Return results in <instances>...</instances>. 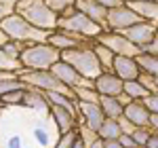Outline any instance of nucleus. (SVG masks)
I'll return each instance as SVG.
<instances>
[{"mask_svg":"<svg viewBox=\"0 0 158 148\" xmlns=\"http://www.w3.org/2000/svg\"><path fill=\"white\" fill-rule=\"evenodd\" d=\"M156 30H158L156 24H150V21H146V19H141V21H137V24L129 25L127 30H122V34L129 38L133 45H137L139 49H143L146 45L152 42V38H154V34H156Z\"/></svg>","mask_w":158,"mask_h":148,"instance_id":"nucleus-9","label":"nucleus"},{"mask_svg":"<svg viewBox=\"0 0 158 148\" xmlns=\"http://www.w3.org/2000/svg\"><path fill=\"white\" fill-rule=\"evenodd\" d=\"M78 116H80V125H85V127L97 131V133L103 121L108 119L99 104H89V102H78Z\"/></svg>","mask_w":158,"mask_h":148,"instance_id":"nucleus-12","label":"nucleus"},{"mask_svg":"<svg viewBox=\"0 0 158 148\" xmlns=\"http://www.w3.org/2000/svg\"><path fill=\"white\" fill-rule=\"evenodd\" d=\"M21 70H23L21 62H19V59H15V57H11V55L4 51V47H0V72L19 74Z\"/></svg>","mask_w":158,"mask_h":148,"instance_id":"nucleus-27","label":"nucleus"},{"mask_svg":"<svg viewBox=\"0 0 158 148\" xmlns=\"http://www.w3.org/2000/svg\"><path fill=\"white\" fill-rule=\"evenodd\" d=\"M25 83L19 78V74H11V76H6V78H2L0 81V98L2 95H6V93H11L15 89H23Z\"/></svg>","mask_w":158,"mask_h":148,"instance_id":"nucleus-28","label":"nucleus"},{"mask_svg":"<svg viewBox=\"0 0 158 148\" xmlns=\"http://www.w3.org/2000/svg\"><path fill=\"white\" fill-rule=\"evenodd\" d=\"M0 110H6V108H4V104H2V102H0Z\"/></svg>","mask_w":158,"mask_h":148,"instance_id":"nucleus-49","label":"nucleus"},{"mask_svg":"<svg viewBox=\"0 0 158 148\" xmlns=\"http://www.w3.org/2000/svg\"><path fill=\"white\" fill-rule=\"evenodd\" d=\"M97 42L106 45V47H108V49H112L116 55L137 57V55L141 53V49H139L137 45H133V42L124 36L122 32H110V30H106V32H103V34L97 38Z\"/></svg>","mask_w":158,"mask_h":148,"instance_id":"nucleus-7","label":"nucleus"},{"mask_svg":"<svg viewBox=\"0 0 158 148\" xmlns=\"http://www.w3.org/2000/svg\"><path fill=\"white\" fill-rule=\"evenodd\" d=\"M74 148H86V144H85V140H82V136H78V140L74 142Z\"/></svg>","mask_w":158,"mask_h":148,"instance_id":"nucleus-46","label":"nucleus"},{"mask_svg":"<svg viewBox=\"0 0 158 148\" xmlns=\"http://www.w3.org/2000/svg\"><path fill=\"white\" fill-rule=\"evenodd\" d=\"M99 4L101 7H106V9H116V7H122L124 4V0H99Z\"/></svg>","mask_w":158,"mask_h":148,"instance_id":"nucleus-40","label":"nucleus"},{"mask_svg":"<svg viewBox=\"0 0 158 148\" xmlns=\"http://www.w3.org/2000/svg\"><path fill=\"white\" fill-rule=\"evenodd\" d=\"M59 59H61V51L57 47H53L51 42L30 45V47H25V51L19 57L23 70H51Z\"/></svg>","mask_w":158,"mask_h":148,"instance_id":"nucleus-3","label":"nucleus"},{"mask_svg":"<svg viewBox=\"0 0 158 148\" xmlns=\"http://www.w3.org/2000/svg\"><path fill=\"white\" fill-rule=\"evenodd\" d=\"M154 83H156V91H158V76H154Z\"/></svg>","mask_w":158,"mask_h":148,"instance_id":"nucleus-48","label":"nucleus"},{"mask_svg":"<svg viewBox=\"0 0 158 148\" xmlns=\"http://www.w3.org/2000/svg\"><path fill=\"white\" fill-rule=\"evenodd\" d=\"M17 13L25 21H30L32 25H36L40 30H47V32H55L57 25H59V15L44 0H19Z\"/></svg>","mask_w":158,"mask_h":148,"instance_id":"nucleus-1","label":"nucleus"},{"mask_svg":"<svg viewBox=\"0 0 158 148\" xmlns=\"http://www.w3.org/2000/svg\"><path fill=\"white\" fill-rule=\"evenodd\" d=\"M9 40H11V38L6 36V32H4V30H2V25H0V47H4Z\"/></svg>","mask_w":158,"mask_h":148,"instance_id":"nucleus-45","label":"nucleus"},{"mask_svg":"<svg viewBox=\"0 0 158 148\" xmlns=\"http://www.w3.org/2000/svg\"><path fill=\"white\" fill-rule=\"evenodd\" d=\"M51 70H53V74L59 78L63 85L70 87L72 91H74L78 85H89V83H93V81H86V78H82V76L78 74V70L74 68L72 63H68L65 59H59V62L55 63Z\"/></svg>","mask_w":158,"mask_h":148,"instance_id":"nucleus-13","label":"nucleus"},{"mask_svg":"<svg viewBox=\"0 0 158 148\" xmlns=\"http://www.w3.org/2000/svg\"><path fill=\"white\" fill-rule=\"evenodd\" d=\"M13 72H0V81H2V78H6V76H11Z\"/></svg>","mask_w":158,"mask_h":148,"instance_id":"nucleus-47","label":"nucleus"},{"mask_svg":"<svg viewBox=\"0 0 158 148\" xmlns=\"http://www.w3.org/2000/svg\"><path fill=\"white\" fill-rule=\"evenodd\" d=\"M141 21V17L124 2L122 7H116V9H110L108 11V19H106V30L110 32H122L127 30L129 25Z\"/></svg>","mask_w":158,"mask_h":148,"instance_id":"nucleus-8","label":"nucleus"},{"mask_svg":"<svg viewBox=\"0 0 158 148\" xmlns=\"http://www.w3.org/2000/svg\"><path fill=\"white\" fill-rule=\"evenodd\" d=\"M19 78L25 83V87H34L44 93L49 91H61V93H74L70 87H65L59 78L53 74V70H21Z\"/></svg>","mask_w":158,"mask_h":148,"instance_id":"nucleus-6","label":"nucleus"},{"mask_svg":"<svg viewBox=\"0 0 158 148\" xmlns=\"http://www.w3.org/2000/svg\"><path fill=\"white\" fill-rule=\"evenodd\" d=\"M25 47H30V45H25V42H19V40H9V42L4 45V51H6L11 57L19 59V57H21V53L25 51Z\"/></svg>","mask_w":158,"mask_h":148,"instance_id":"nucleus-34","label":"nucleus"},{"mask_svg":"<svg viewBox=\"0 0 158 148\" xmlns=\"http://www.w3.org/2000/svg\"><path fill=\"white\" fill-rule=\"evenodd\" d=\"M23 148H38V146H23Z\"/></svg>","mask_w":158,"mask_h":148,"instance_id":"nucleus-50","label":"nucleus"},{"mask_svg":"<svg viewBox=\"0 0 158 148\" xmlns=\"http://www.w3.org/2000/svg\"><path fill=\"white\" fill-rule=\"evenodd\" d=\"M148 127H150L154 133H158V114H152V116H150V125H148Z\"/></svg>","mask_w":158,"mask_h":148,"instance_id":"nucleus-42","label":"nucleus"},{"mask_svg":"<svg viewBox=\"0 0 158 148\" xmlns=\"http://www.w3.org/2000/svg\"><path fill=\"white\" fill-rule=\"evenodd\" d=\"M74 98L78 99V102H89V104H99V95L97 89L93 87V83H89V85H78L74 89Z\"/></svg>","mask_w":158,"mask_h":148,"instance_id":"nucleus-25","label":"nucleus"},{"mask_svg":"<svg viewBox=\"0 0 158 148\" xmlns=\"http://www.w3.org/2000/svg\"><path fill=\"white\" fill-rule=\"evenodd\" d=\"M122 133H124V127H122L120 119H106L101 129H99L101 140H120Z\"/></svg>","mask_w":158,"mask_h":148,"instance_id":"nucleus-21","label":"nucleus"},{"mask_svg":"<svg viewBox=\"0 0 158 148\" xmlns=\"http://www.w3.org/2000/svg\"><path fill=\"white\" fill-rule=\"evenodd\" d=\"M120 142H122V146H124V148H137V142L133 140V136H131V133H122Z\"/></svg>","mask_w":158,"mask_h":148,"instance_id":"nucleus-39","label":"nucleus"},{"mask_svg":"<svg viewBox=\"0 0 158 148\" xmlns=\"http://www.w3.org/2000/svg\"><path fill=\"white\" fill-rule=\"evenodd\" d=\"M127 4H129L141 19L158 25V0H135V2H127Z\"/></svg>","mask_w":158,"mask_h":148,"instance_id":"nucleus-20","label":"nucleus"},{"mask_svg":"<svg viewBox=\"0 0 158 148\" xmlns=\"http://www.w3.org/2000/svg\"><path fill=\"white\" fill-rule=\"evenodd\" d=\"M106 148H124L120 140H106Z\"/></svg>","mask_w":158,"mask_h":148,"instance_id":"nucleus-43","label":"nucleus"},{"mask_svg":"<svg viewBox=\"0 0 158 148\" xmlns=\"http://www.w3.org/2000/svg\"><path fill=\"white\" fill-rule=\"evenodd\" d=\"M2 112H4V110H0V119H2Z\"/></svg>","mask_w":158,"mask_h":148,"instance_id":"nucleus-51","label":"nucleus"},{"mask_svg":"<svg viewBox=\"0 0 158 148\" xmlns=\"http://www.w3.org/2000/svg\"><path fill=\"white\" fill-rule=\"evenodd\" d=\"M6 148H23L21 136H11L9 140H6Z\"/></svg>","mask_w":158,"mask_h":148,"instance_id":"nucleus-38","label":"nucleus"},{"mask_svg":"<svg viewBox=\"0 0 158 148\" xmlns=\"http://www.w3.org/2000/svg\"><path fill=\"white\" fill-rule=\"evenodd\" d=\"M51 106H61V108H70L78 112V99L74 98V93H61V91H49L47 93Z\"/></svg>","mask_w":158,"mask_h":148,"instance_id":"nucleus-22","label":"nucleus"},{"mask_svg":"<svg viewBox=\"0 0 158 148\" xmlns=\"http://www.w3.org/2000/svg\"><path fill=\"white\" fill-rule=\"evenodd\" d=\"M47 4H49L53 11L57 13V15H63V13H68L70 9H74L76 7V0H44Z\"/></svg>","mask_w":158,"mask_h":148,"instance_id":"nucleus-30","label":"nucleus"},{"mask_svg":"<svg viewBox=\"0 0 158 148\" xmlns=\"http://www.w3.org/2000/svg\"><path fill=\"white\" fill-rule=\"evenodd\" d=\"M150 116H152V112L146 106V102L131 99L124 106V119L133 125V127H148L150 125Z\"/></svg>","mask_w":158,"mask_h":148,"instance_id":"nucleus-17","label":"nucleus"},{"mask_svg":"<svg viewBox=\"0 0 158 148\" xmlns=\"http://www.w3.org/2000/svg\"><path fill=\"white\" fill-rule=\"evenodd\" d=\"M93 51H95V55H97V59H99V63H101V68H103V72H112L116 53H114L112 49H108L106 45L97 42V40H95V45H93Z\"/></svg>","mask_w":158,"mask_h":148,"instance_id":"nucleus-23","label":"nucleus"},{"mask_svg":"<svg viewBox=\"0 0 158 148\" xmlns=\"http://www.w3.org/2000/svg\"><path fill=\"white\" fill-rule=\"evenodd\" d=\"M49 42L53 47H57V49L63 53V51H70V49H78V47H89V45H93V40H86V38L78 36V34H74L70 30H55V32H51L49 36Z\"/></svg>","mask_w":158,"mask_h":148,"instance_id":"nucleus-10","label":"nucleus"},{"mask_svg":"<svg viewBox=\"0 0 158 148\" xmlns=\"http://www.w3.org/2000/svg\"><path fill=\"white\" fill-rule=\"evenodd\" d=\"M95 45V42H93ZM93 45L89 47H78V49H70L61 53V59H65L68 63H72L74 68L78 70V74L86 78V81H95L99 74L103 72L101 63H99L97 55L93 51Z\"/></svg>","mask_w":158,"mask_h":148,"instance_id":"nucleus-5","label":"nucleus"},{"mask_svg":"<svg viewBox=\"0 0 158 148\" xmlns=\"http://www.w3.org/2000/svg\"><path fill=\"white\" fill-rule=\"evenodd\" d=\"M86 148H106V140H101V137H97L95 142H91Z\"/></svg>","mask_w":158,"mask_h":148,"instance_id":"nucleus-44","label":"nucleus"},{"mask_svg":"<svg viewBox=\"0 0 158 148\" xmlns=\"http://www.w3.org/2000/svg\"><path fill=\"white\" fill-rule=\"evenodd\" d=\"M143 148H158V133L152 131V136H150V140H148V144Z\"/></svg>","mask_w":158,"mask_h":148,"instance_id":"nucleus-41","label":"nucleus"},{"mask_svg":"<svg viewBox=\"0 0 158 148\" xmlns=\"http://www.w3.org/2000/svg\"><path fill=\"white\" fill-rule=\"evenodd\" d=\"M57 28H59V30H70V32H74V34H78V36L86 38V40H93V42L106 32L103 25H99L97 21H93L91 17H86L85 13H80L76 7L61 15V17H59V25H57Z\"/></svg>","mask_w":158,"mask_h":148,"instance_id":"nucleus-4","label":"nucleus"},{"mask_svg":"<svg viewBox=\"0 0 158 148\" xmlns=\"http://www.w3.org/2000/svg\"><path fill=\"white\" fill-rule=\"evenodd\" d=\"M76 9L85 13L86 17H91L93 21L106 28V19H108V9L99 4V0H76Z\"/></svg>","mask_w":158,"mask_h":148,"instance_id":"nucleus-19","label":"nucleus"},{"mask_svg":"<svg viewBox=\"0 0 158 148\" xmlns=\"http://www.w3.org/2000/svg\"><path fill=\"white\" fill-rule=\"evenodd\" d=\"M141 53H152V55H158V30H156V34H154V38H152V42H150V45H146V47L141 49Z\"/></svg>","mask_w":158,"mask_h":148,"instance_id":"nucleus-37","label":"nucleus"},{"mask_svg":"<svg viewBox=\"0 0 158 148\" xmlns=\"http://www.w3.org/2000/svg\"><path fill=\"white\" fill-rule=\"evenodd\" d=\"M112 72L116 74L118 78H122L124 83L127 81H137L141 76V68L137 57H127V55H116L114 66H112Z\"/></svg>","mask_w":158,"mask_h":148,"instance_id":"nucleus-14","label":"nucleus"},{"mask_svg":"<svg viewBox=\"0 0 158 148\" xmlns=\"http://www.w3.org/2000/svg\"><path fill=\"white\" fill-rule=\"evenodd\" d=\"M51 119L57 127V133L63 136L68 131H74L80 127V116L76 110H70V108H61V106H53L51 110Z\"/></svg>","mask_w":158,"mask_h":148,"instance_id":"nucleus-11","label":"nucleus"},{"mask_svg":"<svg viewBox=\"0 0 158 148\" xmlns=\"http://www.w3.org/2000/svg\"><path fill=\"white\" fill-rule=\"evenodd\" d=\"M80 136V129H74V131H68V133H63V136L57 137V142H55V148H74V142L78 140Z\"/></svg>","mask_w":158,"mask_h":148,"instance_id":"nucleus-31","label":"nucleus"},{"mask_svg":"<svg viewBox=\"0 0 158 148\" xmlns=\"http://www.w3.org/2000/svg\"><path fill=\"white\" fill-rule=\"evenodd\" d=\"M129 104V99L127 95L122 93V95H101L99 98V106H101V110L103 114L108 116V119H122L124 116V106Z\"/></svg>","mask_w":158,"mask_h":148,"instance_id":"nucleus-18","label":"nucleus"},{"mask_svg":"<svg viewBox=\"0 0 158 148\" xmlns=\"http://www.w3.org/2000/svg\"><path fill=\"white\" fill-rule=\"evenodd\" d=\"M137 62H139V68H141L143 74L158 76V55H152V53H139V55H137Z\"/></svg>","mask_w":158,"mask_h":148,"instance_id":"nucleus-26","label":"nucleus"},{"mask_svg":"<svg viewBox=\"0 0 158 148\" xmlns=\"http://www.w3.org/2000/svg\"><path fill=\"white\" fill-rule=\"evenodd\" d=\"M93 87L97 89L99 95H122L124 93V81L118 78L114 72H101L93 81Z\"/></svg>","mask_w":158,"mask_h":148,"instance_id":"nucleus-15","label":"nucleus"},{"mask_svg":"<svg viewBox=\"0 0 158 148\" xmlns=\"http://www.w3.org/2000/svg\"><path fill=\"white\" fill-rule=\"evenodd\" d=\"M32 136H34V140H36V144H38V146H40V148H47V146H49V144H51L49 131H47V129H42L40 125L32 129Z\"/></svg>","mask_w":158,"mask_h":148,"instance_id":"nucleus-35","label":"nucleus"},{"mask_svg":"<svg viewBox=\"0 0 158 148\" xmlns=\"http://www.w3.org/2000/svg\"><path fill=\"white\" fill-rule=\"evenodd\" d=\"M17 4L19 0H0V24L6 17H11L13 13H17Z\"/></svg>","mask_w":158,"mask_h":148,"instance_id":"nucleus-33","label":"nucleus"},{"mask_svg":"<svg viewBox=\"0 0 158 148\" xmlns=\"http://www.w3.org/2000/svg\"><path fill=\"white\" fill-rule=\"evenodd\" d=\"M124 95H127L129 102H131V99L143 102V99L150 95V91H148V87L137 78V81H127V83H124Z\"/></svg>","mask_w":158,"mask_h":148,"instance_id":"nucleus-24","label":"nucleus"},{"mask_svg":"<svg viewBox=\"0 0 158 148\" xmlns=\"http://www.w3.org/2000/svg\"><path fill=\"white\" fill-rule=\"evenodd\" d=\"M131 136H133V140L137 142V146H146L148 140H150V136H152V129L150 127H135L133 131H131Z\"/></svg>","mask_w":158,"mask_h":148,"instance_id":"nucleus-32","label":"nucleus"},{"mask_svg":"<svg viewBox=\"0 0 158 148\" xmlns=\"http://www.w3.org/2000/svg\"><path fill=\"white\" fill-rule=\"evenodd\" d=\"M0 25H2V30L6 32V36L11 40H19V42H25V45L49 42V36H51V32L32 25L30 21H25L19 13H13L11 17H6Z\"/></svg>","mask_w":158,"mask_h":148,"instance_id":"nucleus-2","label":"nucleus"},{"mask_svg":"<svg viewBox=\"0 0 158 148\" xmlns=\"http://www.w3.org/2000/svg\"><path fill=\"white\" fill-rule=\"evenodd\" d=\"M137 148H141V146H137Z\"/></svg>","mask_w":158,"mask_h":148,"instance_id":"nucleus-52","label":"nucleus"},{"mask_svg":"<svg viewBox=\"0 0 158 148\" xmlns=\"http://www.w3.org/2000/svg\"><path fill=\"white\" fill-rule=\"evenodd\" d=\"M23 108L34 110V112H38V114H42V116H51V110H53L47 93L40 91V89H34V87H27V89H25Z\"/></svg>","mask_w":158,"mask_h":148,"instance_id":"nucleus-16","label":"nucleus"},{"mask_svg":"<svg viewBox=\"0 0 158 148\" xmlns=\"http://www.w3.org/2000/svg\"><path fill=\"white\" fill-rule=\"evenodd\" d=\"M25 89H27V87H23V89H15V91H11V93L2 95L0 102L4 104V108H17V106H23Z\"/></svg>","mask_w":158,"mask_h":148,"instance_id":"nucleus-29","label":"nucleus"},{"mask_svg":"<svg viewBox=\"0 0 158 148\" xmlns=\"http://www.w3.org/2000/svg\"><path fill=\"white\" fill-rule=\"evenodd\" d=\"M143 102H146V106L150 108L152 114H158V91H156V93H150Z\"/></svg>","mask_w":158,"mask_h":148,"instance_id":"nucleus-36","label":"nucleus"}]
</instances>
